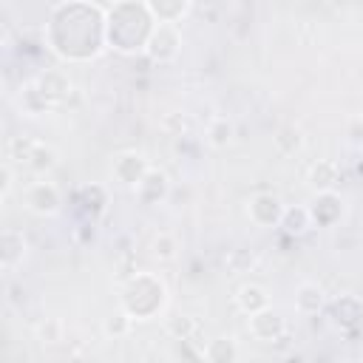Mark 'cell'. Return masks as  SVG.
<instances>
[{
	"label": "cell",
	"instance_id": "cell-1",
	"mask_svg": "<svg viewBox=\"0 0 363 363\" xmlns=\"http://www.w3.org/2000/svg\"><path fill=\"white\" fill-rule=\"evenodd\" d=\"M23 201H26V210H31L34 216H43V218H45V216L60 213L62 196H60V190H57V184H54V182L40 179V182H31V184L26 187Z\"/></svg>",
	"mask_w": 363,
	"mask_h": 363
},
{
	"label": "cell",
	"instance_id": "cell-2",
	"mask_svg": "<svg viewBox=\"0 0 363 363\" xmlns=\"http://www.w3.org/2000/svg\"><path fill=\"white\" fill-rule=\"evenodd\" d=\"M284 210H286V207L281 204V199H278L275 193H255V196L250 199V204H247V216H250V221L258 224V227L281 224Z\"/></svg>",
	"mask_w": 363,
	"mask_h": 363
},
{
	"label": "cell",
	"instance_id": "cell-3",
	"mask_svg": "<svg viewBox=\"0 0 363 363\" xmlns=\"http://www.w3.org/2000/svg\"><path fill=\"white\" fill-rule=\"evenodd\" d=\"M179 45H182V37H179V28L176 26H159L153 28L145 51L156 60V62H170L176 54H179Z\"/></svg>",
	"mask_w": 363,
	"mask_h": 363
},
{
	"label": "cell",
	"instance_id": "cell-4",
	"mask_svg": "<svg viewBox=\"0 0 363 363\" xmlns=\"http://www.w3.org/2000/svg\"><path fill=\"white\" fill-rule=\"evenodd\" d=\"M34 88L40 91V96L48 102V108L51 105H60L62 99H68V94H71V79L62 74V71H43L37 79H34Z\"/></svg>",
	"mask_w": 363,
	"mask_h": 363
},
{
	"label": "cell",
	"instance_id": "cell-5",
	"mask_svg": "<svg viewBox=\"0 0 363 363\" xmlns=\"http://www.w3.org/2000/svg\"><path fill=\"white\" fill-rule=\"evenodd\" d=\"M250 332H252L255 340L269 343V340H278V337L286 332V320H284L278 312L264 309V312H258V315L250 318Z\"/></svg>",
	"mask_w": 363,
	"mask_h": 363
},
{
	"label": "cell",
	"instance_id": "cell-6",
	"mask_svg": "<svg viewBox=\"0 0 363 363\" xmlns=\"http://www.w3.org/2000/svg\"><path fill=\"white\" fill-rule=\"evenodd\" d=\"M147 164H145V159L139 156V153H122V156H116L113 159V176L122 182V184H128V187H139V182L147 176Z\"/></svg>",
	"mask_w": 363,
	"mask_h": 363
},
{
	"label": "cell",
	"instance_id": "cell-7",
	"mask_svg": "<svg viewBox=\"0 0 363 363\" xmlns=\"http://www.w3.org/2000/svg\"><path fill=\"white\" fill-rule=\"evenodd\" d=\"M3 252H0V258H3V269L6 272H11V269H17L20 264H23V258H26V238H23V233L20 230H14V227H9V230H3Z\"/></svg>",
	"mask_w": 363,
	"mask_h": 363
},
{
	"label": "cell",
	"instance_id": "cell-8",
	"mask_svg": "<svg viewBox=\"0 0 363 363\" xmlns=\"http://www.w3.org/2000/svg\"><path fill=\"white\" fill-rule=\"evenodd\" d=\"M34 173H45L57 164V150L45 142H26V153L20 156Z\"/></svg>",
	"mask_w": 363,
	"mask_h": 363
},
{
	"label": "cell",
	"instance_id": "cell-9",
	"mask_svg": "<svg viewBox=\"0 0 363 363\" xmlns=\"http://www.w3.org/2000/svg\"><path fill=\"white\" fill-rule=\"evenodd\" d=\"M235 303H238V309H241L244 315L252 318V315L269 309V295H267V289L258 286V284H244V286L238 289V295H235Z\"/></svg>",
	"mask_w": 363,
	"mask_h": 363
},
{
	"label": "cell",
	"instance_id": "cell-10",
	"mask_svg": "<svg viewBox=\"0 0 363 363\" xmlns=\"http://www.w3.org/2000/svg\"><path fill=\"white\" fill-rule=\"evenodd\" d=\"M323 303H326V295H323V289H320L318 284L303 281V284L295 289V309H298L301 315H318V312L323 309Z\"/></svg>",
	"mask_w": 363,
	"mask_h": 363
},
{
	"label": "cell",
	"instance_id": "cell-11",
	"mask_svg": "<svg viewBox=\"0 0 363 363\" xmlns=\"http://www.w3.org/2000/svg\"><path fill=\"white\" fill-rule=\"evenodd\" d=\"M147 14L153 17V23L159 26H176L190 14V3H145Z\"/></svg>",
	"mask_w": 363,
	"mask_h": 363
},
{
	"label": "cell",
	"instance_id": "cell-12",
	"mask_svg": "<svg viewBox=\"0 0 363 363\" xmlns=\"http://www.w3.org/2000/svg\"><path fill=\"white\" fill-rule=\"evenodd\" d=\"M204 360L207 363H238V343H235V337H230V335L213 337L204 346Z\"/></svg>",
	"mask_w": 363,
	"mask_h": 363
},
{
	"label": "cell",
	"instance_id": "cell-13",
	"mask_svg": "<svg viewBox=\"0 0 363 363\" xmlns=\"http://www.w3.org/2000/svg\"><path fill=\"white\" fill-rule=\"evenodd\" d=\"M335 182H337V167L335 162H318L309 170V184L318 193H335Z\"/></svg>",
	"mask_w": 363,
	"mask_h": 363
},
{
	"label": "cell",
	"instance_id": "cell-14",
	"mask_svg": "<svg viewBox=\"0 0 363 363\" xmlns=\"http://www.w3.org/2000/svg\"><path fill=\"white\" fill-rule=\"evenodd\" d=\"M281 227H284L289 235H303V233L312 227L309 207H286V210H284V218H281Z\"/></svg>",
	"mask_w": 363,
	"mask_h": 363
},
{
	"label": "cell",
	"instance_id": "cell-15",
	"mask_svg": "<svg viewBox=\"0 0 363 363\" xmlns=\"http://www.w3.org/2000/svg\"><path fill=\"white\" fill-rule=\"evenodd\" d=\"M230 139H233V125H230V119L216 116V119L207 125V142H210L213 147H227Z\"/></svg>",
	"mask_w": 363,
	"mask_h": 363
},
{
	"label": "cell",
	"instance_id": "cell-16",
	"mask_svg": "<svg viewBox=\"0 0 363 363\" xmlns=\"http://www.w3.org/2000/svg\"><path fill=\"white\" fill-rule=\"evenodd\" d=\"M176 250H179V241H176V235H170V233H159L156 238H153V244H150V252H153V258H159V261H176Z\"/></svg>",
	"mask_w": 363,
	"mask_h": 363
},
{
	"label": "cell",
	"instance_id": "cell-17",
	"mask_svg": "<svg viewBox=\"0 0 363 363\" xmlns=\"http://www.w3.org/2000/svg\"><path fill=\"white\" fill-rule=\"evenodd\" d=\"M275 145L281 147V153H295V150H301V145H303V136H301V130L295 128V125H284L281 130H278V136H275Z\"/></svg>",
	"mask_w": 363,
	"mask_h": 363
},
{
	"label": "cell",
	"instance_id": "cell-18",
	"mask_svg": "<svg viewBox=\"0 0 363 363\" xmlns=\"http://www.w3.org/2000/svg\"><path fill=\"white\" fill-rule=\"evenodd\" d=\"M130 320H133V318L122 309L119 315H111V320L105 323V332H108V335H125V332H128V326H130Z\"/></svg>",
	"mask_w": 363,
	"mask_h": 363
}]
</instances>
